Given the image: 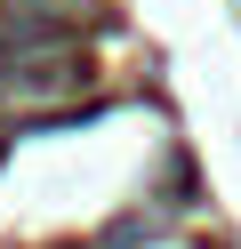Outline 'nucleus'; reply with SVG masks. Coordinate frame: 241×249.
<instances>
[{"label": "nucleus", "instance_id": "nucleus-1", "mask_svg": "<svg viewBox=\"0 0 241 249\" xmlns=\"http://www.w3.org/2000/svg\"><path fill=\"white\" fill-rule=\"evenodd\" d=\"M80 89V49H0V105L32 113Z\"/></svg>", "mask_w": 241, "mask_h": 249}, {"label": "nucleus", "instance_id": "nucleus-2", "mask_svg": "<svg viewBox=\"0 0 241 249\" xmlns=\"http://www.w3.org/2000/svg\"><path fill=\"white\" fill-rule=\"evenodd\" d=\"M153 241H169V217H145V209L105 233V249H153Z\"/></svg>", "mask_w": 241, "mask_h": 249}]
</instances>
